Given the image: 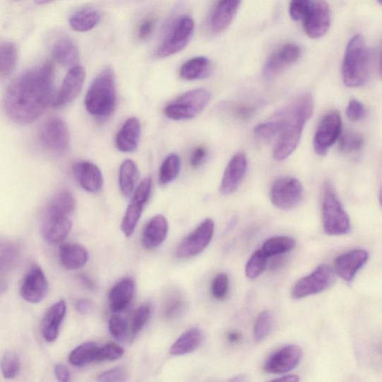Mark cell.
Returning a JSON list of instances; mask_svg holds the SVG:
<instances>
[{"label": "cell", "mask_w": 382, "mask_h": 382, "mask_svg": "<svg viewBox=\"0 0 382 382\" xmlns=\"http://www.w3.org/2000/svg\"><path fill=\"white\" fill-rule=\"evenodd\" d=\"M109 332L112 337L117 340H123L128 334V324L125 319L121 317H113L109 322Z\"/></svg>", "instance_id": "obj_47"}, {"label": "cell", "mask_w": 382, "mask_h": 382, "mask_svg": "<svg viewBox=\"0 0 382 382\" xmlns=\"http://www.w3.org/2000/svg\"><path fill=\"white\" fill-rule=\"evenodd\" d=\"M296 246V241L287 236L273 237L263 243L261 248L268 258L278 256L290 251Z\"/></svg>", "instance_id": "obj_35"}, {"label": "cell", "mask_w": 382, "mask_h": 382, "mask_svg": "<svg viewBox=\"0 0 382 382\" xmlns=\"http://www.w3.org/2000/svg\"><path fill=\"white\" fill-rule=\"evenodd\" d=\"M101 13L92 8L78 11L69 19L71 28L76 32H85L96 28L101 20Z\"/></svg>", "instance_id": "obj_32"}, {"label": "cell", "mask_w": 382, "mask_h": 382, "mask_svg": "<svg viewBox=\"0 0 382 382\" xmlns=\"http://www.w3.org/2000/svg\"><path fill=\"white\" fill-rule=\"evenodd\" d=\"M304 189L296 178L285 177L275 180L270 190L271 202L282 210L292 209L303 199Z\"/></svg>", "instance_id": "obj_10"}, {"label": "cell", "mask_w": 382, "mask_h": 382, "mask_svg": "<svg viewBox=\"0 0 382 382\" xmlns=\"http://www.w3.org/2000/svg\"><path fill=\"white\" fill-rule=\"evenodd\" d=\"M203 339L204 335L201 329L192 328L175 341L169 350V353L175 357L189 354L201 345Z\"/></svg>", "instance_id": "obj_31"}, {"label": "cell", "mask_w": 382, "mask_h": 382, "mask_svg": "<svg viewBox=\"0 0 382 382\" xmlns=\"http://www.w3.org/2000/svg\"><path fill=\"white\" fill-rule=\"evenodd\" d=\"M127 372L123 367H116L108 371L102 373L98 376L99 381L117 382L125 381L127 378Z\"/></svg>", "instance_id": "obj_49"}, {"label": "cell", "mask_w": 382, "mask_h": 382, "mask_svg": "<svg viewBox=\"0 0 382 382\" xmlns=\"http://www.w3.org/2000/svg\"><path fill=\"white\" fill-rule=\"evenodd\" d=\"M275 381H285V382H297L299 381V378L296 375H287L282 377L275 378Z\"/></svg>", "instance_id": "obj_56"}, {"label": "cell", "mask_w": 382, "mask_h": 382, "mask_svg": "<svg viewBox=\"0 0 382 382\" xmlns=\"http://www.w3.org/2000/svg\"><path fill=\"white\" fill-rule=\"evenodd\" d=\"M269 258L261 249L257 250L247 261L245 273L249 280H256L265 271L268 265Z\"/></svg>", "instance_id": "obj_37"}, {"label": "cell", "mask_w": 382, "mask_h": 382, "mask_svg": "<svg viewBox=\"0 0 382 382\" xmlns=\"http://www.w3.org/2000/svg\"><path fill=\"white\" fill-rule=\"evenodd\" d=\"M311 4V0H292L290 4V16L295 21L304 20Z\"/></svg>", "instance_id": "obj_46"}, {"label": "cell", "mask_w": 382, "mask_h": 382, "mask_svg": "<svg viewBox=\"0 0 382 382\" xmlns=\"http://www.w3.org/2000/svg\"><path fill=\"white\" fill-rule=\"evenodd\" d=\"M212 73L213 64L204 56L191 59L184 63L180 69L181 78L187 81L203 80Z\"/></svg>", "instance_id": "obj_30"}, {"label": "cell", "mask_w": 382, "mask_h": 382, "mask_svg": "<svg viewBox=\"0 0 382 382\" xmlns=\"http://www.w3.org/2000/svg\"><path fill=\"white\" fill-rule=\"evenodd\" d=\"M151 191V178L144 179L136 190L122 221L121 229L126 237L133 234L144 207L150 199Z\"/></svg>", "instance_id": "obj_13"}, {"label": "cell", "mask_w": 382, "mask_h": 382, "mask_svg": "<svg viewBox=\"0 0 382 382\" xmlns=\"http://www.w3.org/2000/svg\"><path fill=\"white\" fill-rule=\"evenodd\" d=\"M241 333L237 331H231L227 334V340L229 342H232V344L239 342L241 340Z\"/></svg>", "instance_id": "obj_55"}, {"label": "cell", "mask_w": 382, "mask_h": 382, "mask_svg": "<svg viewBox=\"0 0 382 382\" xmlns=\"http://www.w3.org/2000/svg\"><path fill=\"white\" fill-rule=\"evenodd\" d=\"M314 112V100L309 94L297 98L278 115L281 129L273 151L275 160L283 161L297 148L302 131Z\"/></svg>", "instance_id": "obj_2"}, {"label": "cell", "mask_w": 382, "mask_h": 382, "mask_svg": "<svg viewBox=\"0 0 382 382\" xmlns=\"http://www.w3.org/2000/svg\"><path fill=\"white\" fill-rule=\"evenodd\" d=\"M273 327V315L270 311L261 312L254 326V338L256 342L265 340L270 334Z\"/></svg>", "instance_id": "obj_39"}, {"label": "cell", "mask_w": 382, "mask_h": 382, "mask_svg": "<svg viewBox=\"0 0 382 382\" xmlns=\"http://www.w3.org/2000/svg\"><path fill=\"white\" fill-rule=\"evenodd\" d=\"M124 354V350L114 342H109L103 347H99L97 354V362H114L121 359Z\"/></svg>", "instance_id": "obj_44"}, {"label": "cell", "mask_w": 382, "mask_h": 382, "mask_svg": "<svg viewBox=\"0 0 382 382\" xmlns=\"http://www.w3.org/2000/svg\"><path fill=\"white\" fill-rule=\"evenodd\" d=\"M20 359L15 351H7L0 361V369L4 378L12 379L16 378L20 371Z\"/></svg>", "instance_id": "obj_40"}, {"label": "cell", "mask_w": 382, "mask_h": 382, "mask_svg": "<svg viewBox=\"0 0 382 382\" xmlns=\"http://www.w3.org/2000/svg\"><path fill=\"white\" fill-rule=\"evenodd\" d=\"M55 375L59 381L67 382L71 380L68 369L62 364H58L55 366Z\"/></svg>", "instance_id": "obj_54"}, {"label": "cell", "mask_w": 382, "mask_h": 382, "mask_svg": "<svg viewBox=\"0 0 382 382\" xmlns=\"http://www.w3.org/2000/svg\"><path fill=\"white\" fill-rule=\"evenodd\" d=\"M281 129V121L280 117L275 116L270 121L258 124L255 128V133L263 139H271L280 135Z\"/></svg>", "instance_id": "obj_43"}, {"label": "cell", "mask_w": 382, "mask_h": 382, "mask_svg": "<svg viewBox=\"0 0 382 382\" xmlns=\"http://www.w3.org/2000/svg\"><path fill=\"white\" fill-rule=\"evenodd\" d=\"M372 70V55L362 35H354L349 42L342 74L345 84L350 88L365 85Z\"/></svg>", "instance_id": "obj_3"}, {"label": "cell", "mask_w": 382, "mask_h": 382, "mask_svg": "<svg viewBox=\"0 0 382 382\" xmlns=\"http://www.w3.org/2000/svg\"><path fill=\"white\" fill-rule=\"evenodd\" d=\"M340 150L342 153H352L359 151L364 145L363 137L354 131H347L340 134Z\"/></svg>", "instance_id": "obj_42"}, {"label": "cell", "mask_w": 382, "mask_h": 382, "mask_svg": "<svg viewBox=\"0 0 382 382\" xmlns=\"http://www.w3.org/2000/svg\"><path fill=\"white\" fill-rule=\"evenodd\" d=\"M49 284L43 270L37 266H32L24 275L20 285L22 298L32 304L41 302L47 297Z\"/></svg>", "instance_id": "obj_17"}, {"label": "cell", "mask_w": 382, "mask_h": 382, "mask_svg": "<svg viewBox=\"0 0 382 382\" xmlns=\"http://www.w3.org/2000/svg\"><path fill=\"white\" fill-rule=\"evenodd\" d=\"M156 25V20L153 17L144 19L138 26V37L141 41L148 40L153 33Z\"/></svg>", "instance_id": "obj_51"}, {"label": "cell", "mask_w": 382, "mask_h": 382, "mask_svg": "<svg viewBox=\"0 0 382 382\" xmlns=\"http://www.w3.org/2000/svg\"><path fill=\"white\" fill-rule=\"evenodd\" d=\"M81 282L89 289L93 290L95 287V283L87 275H80Z\"/></svg>", "instance_id": "obj_57"}, {"label": "cell", "mask_w": 382, "mask_h": 382, "mask_svg": "<svg viewBox=\"0 0 382 382\" xmlns=\"http://www.w3.org/2000/svg\"><path fill=\"white\" fill-rule=\"evenodd\" d=\"M76 309L81 314H88L94 311V304L90 300L83 299L76 302Z\"/></svg>", "instance_id": "obj_53"}, {"label": "cell", "mask_w": 382, "mask_h": 382, "mask_svg": "<svg viewBox=\"0 0 382 382\" xmlns=\"http://www.w3.org/2000/svg\"><path fill=\"white\" fill-rule=\"evenodd\" d=\"M341 129V117L338 111H331L324 115L314 138L315 153L321 156L326 155L339 138Z\"/></svg>", "instance_id": "obj_11"}, {"label": "cell", "mask_w": 382, "mask_h": 382, "mask_svg": "<svg viewBox=\"0 0 382 382\" xmlns=\"http://www.w3.org/2000/svg\"><path fill=\"white\" fill-rule=\"evenodd\" d=\"M151 309L148 306H143L137 309L133 321V333L138 334L150 319Z\"/></svg>", "instance_id": "obj_48"}, {"label": "cell", "mask_w": 382, "mask_h": 382, "mask_svg": "<svg viewBox=\"0 0 382 382\" xmlns=\"http://www.w3.org/2000/svg\"><path fill=\"white\" fill-rule=\"evenodd\" d=\"M59 258L64 268L74 270L80 269L86 265L88 260V253L82 245L67 243L61 246Z\"/></svg>", "instance_id": "obj_29"}, {"label": "cell", "mask_w": 382, "mask_h": 382, "mask_svg": "<svg viewBox=\"0 0 382 382\" xmlns=\"http://www.w3.org/2000/svg\"><path fill=\"white\" fill-rule=\"evenodd\" d=\"M39 138L44 148L56 155L67 153L70 148L68 126L59 117L49 118L42 126Z\"/></svg>", "instance_id": "obj_9"}, {"label": "cell", "mask_w": 382, "mask_h": 382, "mask_svg": "<svg viewBox=\"0 0 382 382\" xmlns=\"http://www.w3.org/2000/svg\"><path fill=\"white\" fill-rule=\"evenodd\" d=\"M117 93L114 72L104 69L92 83L85 100L87 111L100 119L112 114L116 108Z\"/></svg>", "instance_id": "obj_4"}, {"label": "cell", "mask_w": 382, "mask_h": 382, "mask_svg": "<svg viewBox=\"0 0 382 382\" xmlns=\"http://www.w3.org/2000/svg\"><path fill=\"white\" fill-rule=\"evenodd\" d=\"M302 49L297 44H289L276 50L263 67V75L270 80L291 68L300 58Z\"/></svg>", "instance_id": "obj_16"}, {"label": "cell", "mask_w": 382, "mask_h": 382, "mask_svg": "<svg viewBox=\"0 0 382 382\" xmlns=\"http://www.w3.org/2000/svg\"><path fill=\"white\" fill-rule=\"evenodd\" d=\"M368 260L364 249H353L339 256L335 263V273L342 280L352 282Z\"/></svg>", "instance_id": "obj_20"}, {"label": "cell", "mask_w": 382, "mask_h": 382, "mask_svg": "<svg viewBox=\"0 0 382 382\" xmlns=\"http://www.w3.org/2000/svg\"><path fill=\"white\" fill-rule=\"evenodd\" d=\"M347 114L351 121H361L366 114L364 105L357 100H352L348 105Z\"/></svg>", "instance_id": "obj_50"}, {"label": "cell", "mask_w": 382, "mask_h": 382, "mask_svg": "<svg viewBox=\"0 0 382 382\" xmlns=\"http://www.w3.org/2000/svg\"><path fill=\"white\" fill-rule=\"evenodd\" d=\"M207 156V151L203 147L195 148L191 155L190 162L193 168L200 167L205 162Z\"/></svg>", "instance_id": "obj_52"}, {"label": "cell", "mask_w": 382, "mask_h": 382, "mask_svg": "<svg viewBox=\"0 0 382 382\" xmlns=\"http://www.w3.org/2000/svg\"><path fill=\"white\" fill-rule=\"evenodd\" d=\"M99 347L94 342H86L74 349L69 355L70 363L78 367L97 362Z\"/></svg>", "instance_id": "obj_33"}, {"label": "cell", "mask_w": 382, "mask_h": 382, "mask_svg": "<svg viewBox=\"0 0 382 382\" xmlns=\"http://www.w3.org/2000/svg\"><path fill=\"white\" fill-rule=\"evenodd\" d=\"M214 232V221L212 219L205 220L180 244L177 250V256L186 258L201 254L212 241Z\"/></svg>", "instance_id": "obj_12"}, {"label": "cell", "mask_w": 382, "mask_h": 382, "mask_svg": "<svg viewBox=\"0 0 382 382\" xmlns=\"http://www.w3.org/2000/svg\"><path fill=\"white\" fill-rule=\"evenodd\" d=\"M331 25V11L326 0H315L303 20V28L312 39L323 37Z\"/></svg>", "instance_id": "obj_14"}, {"label": "cell", "mask_w": 382, "mask_h": 382, "mask_svg": "<svg viewBox=\"0 0 382 382\" xmlns=\"http://www.w3.org/2000/svg\"><path fill=\"white\" fill-rule=\"evenodd\" d=\"M194 32V22L187 16L178 18L168 30L156 55L167 58L179 54L187 47Z\"/></svg>", "instance_id": "obj_7"}, {"label": "cell", "mask_w": 382, "mask_h": 382, "mask_svg": "<svg viewBox=\"0 0 382 382\" xmlns=\"http://www.w3.org/2000/svg\"><path fill=\"white\" fill-rule=\"evenodd\" d=\"M181 160L179 155L172 154L165 160L160 168V181L163 186L174 181L180 173Z\"/></svg>", "instance_id": "obj_38"}, {"label": "cell", "mask_w": 382, "mask_h": 382, "mask_svg": "<svg viewBox=\"0 0 382 382\" xmlns=\"http://www.w3.org/2000/svg\"><path fill=\"white\" fill-rule=\"evenodd\" d=\"M67 312V305L64 300H60L52 305L46 312L42 323V335L49 342L57 340L61 326Z\"/></svg>", "instance_id": "obj_23"}, {"label": "cell", "mask_w": 382, "mask_h": 382, "mask_svg": "<svg viewBox=\"0 0 382 382\" xmlns=\"http://www.w3.org/2000/svg\"><path fill=\"white\" fill-rule=\"evenodd\" d=\"M52 56L64 67L72 68L80 60V52L68 36L58 35L50 43Z\"/></svg>", "instance_id": "obj_24"}, {"label": "cell", "mask_w": 382, "mask_h": 382, "mask_svg": "<svg viewBox=\"0 0 382 382\" xmlns=\"http://www.w3.org/2000/svg\"><path fill=\"white\" fill-rule=\"evenodd\" d=\"M54 65L47 61L15 78L3 100L4 110L9 119L21 126L37 121L54 102Z\"/></svg>", "instance_id": "obj_1"}, {"label": "cell", "mask_w": 382, "mask_h": 382, "mask_svg": "<svg viewBox=\"0 0 382 382\" xmlns=\"http://www.w3.org/2000/svg\"><path fill=\"white\" fill-rule=\"evenodd\" d=\"M138 177V168L133 161L126 160L122 164L120 169V187L125 196L133 194Z\"/></svg>", "instance_id": "obj_34"}, {"label": "cell", "mask_w": 382, "mask_h": 382, "mask_svg": "<svg viewBox=\"0 0 382 382\" xmlns=\"http://www.w3.org/2000/svg\"><path fill=\"white\" fill-rule=\"evenodd\" d=\"M169 225L167 220L162 215L152 218L145 227L142 236V245L148 249L160 246L166 239Z\"/></svg>", "instance_id": "obj_26"}, {"label": "cell", "mask_w": 382, "mask_h": 382, "mask_svg": "<svg viewBox=\"0 0 382 382\" xmlns=\"http://www.w3.org/2000/svg\"><path fill=\"white\" fill-rule=\"evenodd\" d=\"M241 3V0H219L209 19L210 30L215 34L227 30L236 16Z\"/></svg>", "instance_id": "obj_22"}, {"label": "cell", "mask_w": 382, "mask_h": 382, "mask_svg": "<svg viewBox=\"0 0 382 382\" xmlns=\"http://www.w3.org/2000/svg\"><path fill=\"white\" fill-rule=\"evenodd\" d=\"M85 80V71L81 66L77 65L71 68L52 103V107L61 109L73 102L80 95Z\"/></svg>", "instance_id": "obj_15"}, {"label": "cell", "mask_w": 382, "mask_h": 382, "mask_svg": "<svg viewBox=\"0 0 382 382\" xmlns=\"http://www.w3.org/2000/svg\"><path fill=\"white\" fill-rule=\"evenodd\" d=\"M210 97L212 95L206 89L190 90L169 103L165 109V114L174 121L193 119L205 109Z\"/></svg>", "instance_id": "obj_6"}, {"label": "cell", "mask_w": 382, "mask_h": 382, "mask_svg": "<svg viewBox=\"0 0 382 382\" xmlns=\"http://www.w3.org/2000/svg\"><path fill=\"white\" fill-rule=\"evenodd\" d=\"M73 173L81 187L90 193L99 192L103 186V177L100 168L88 162H80L73 166Z\"/></svg>", "instance_id": "obj_25"}, {"label": "cell", "mask_w": 382, "mask_h": 382, "mask_svg": "<svg viewBox=\"0 0 382 382\" xmlns=\"http://www.w3.org/2000/svg\"><path fill=\"white\" fill-rule=\"evenodd\" d=\"M141 124L136 117H131L124 124L116 138V146L124 153L134 152L140 141Z\"/></svg>", "instance_id": "obj_27"}, {"label": "cell", "mask_w": 382, "mask_h": 382, "mask_svg": "<svg viewBox=\"0 0 382 382\" xmlns=\"http://www.w3.org/2000/svg\"><path fill=\"white\" fill-rule=\"evenodd\" d=\"M335 279L334 270L330 266L322 265L297 282L292 289V296L295 299H300L320 294L330 288Z\"/></svg>", "instance_id": "obj_8"}, {"label": "cell", "mask_w": 382, "mask_h": 382, "mask_svg": "<svg viewBox=\"0 0 382 382\" xmlns=\"http://www.w3.org/2000/svg\"><path fill=\"white\" fill-rule=\"evenodd\" d=\"M73 227L72 217L43 214L42 234L49 244H59L68 238Z\"/></svg>", "instance_id": "obj_19"}, {"label": "cell", "mask_w": 382, "mask_h": 382, "mask_svg": "<svg viewBox=\"0 0 382 382\" xmlns=\"http://www.w3.org/2000/svg\"><path fill=\"white\" fill-rule=\"evenodd\" d=\"M302 359V350L297 345L285 346L274 352L265 364V371L273 375L287 374L294 370Z\"/></svg>", "instance_id": "obj_18"}, {"label": "cell", "mask_w": 382, "mask_h": 382, "mask_svg": "<svg viewBox=\"0 0 382 382\" xmlns=\"http://www.w3.org/2000/svg\"><path fill=\"white\" fill-rule=\"evenodd\" d=\"M229 280L226 273H218L212 284V294L213 297L222 300L227 297L229 292Z\"/></svg>", "instance_id": "obj_45"}, {"label": "cell", "mask_w": 382, "mask_h": 382, "mask_svg": "<svg viewBox=\"0 0 382 382\" xmlns=\"http://www.w3.org/2000/svg\"><path fill=\"white\" fill-rule=\"evenodd\" d=\"M52 1H54V0H35V4L39 6L46 5Z\"/></svg>", "instance_id": "obj_58"}, {"label": "cell", "mask_w": 382, "mask_h": 382, "mask_svg": "<svg viewBox=\"0 0 382 382\" xmlns=\"http://www.w3.org/2000/svg\"><path fill=\"white\" fill-rule=\"evenodd\" d=\"M184 300L181 295L177 292L169 294L164 302L162 314L167 319H174L181 312Z\"/></svg>", "instance_id": "obj_41"}, {"label": "cell", "mask_w": 382, "mask_h": 382, "mask_svg": "<svg viewBox=\"0 0 382 382\" xmlns=\"http://www.w3.org/2000/svg\"><path fill=\"white\" fill-rule=\"evenodd\" d=\"M378 2L381 4V0H378Z\"/></svg>", "instance_id": "obj_59"}, {"label": "cell", "mask_w": 382, "mask_h": 382, "mask_svg": "<svg viewBox=\"0 0 382 382\" xmlns=\"http://www.w3.org/2000/svg\"><path fill=\"white\" fill-rule=\"evenodd\" d=\"M18 61V49L15 44H0V76H9L15 71Z\"/></svg>", "instance_id": "obj_36"}, {"label": "cell", "mask_w": 382, "mask_h": 382, "mask_svg": "<svg viewBox=\"0 0 382 382\" xmlns=\"http://www.w3.org/2000/svg\"><path fill=\"white\" fill-rule=\"evenodd\" d=\"M322 209L323 229L327 234L339 236L350 232V219L328 182L324 186Z\"/></svg>", "instance_id": "obj_5"}, {"label": "cell", "mask_w": 382, "mask_h": 382, "mask_svg": "<svg viewBox=\"0 0 382 382\" xmlns=\"http://www.w3.org/2000/svg\"><path fill=\"white\" fill-rule=\"evenodd\" d=\"M246 156L243 153L235 154L228 164L221 181L220 192L229 195L238 189L246 172Z\"/></svg>", "instance_id": "obj_21"}, {"label": "cell", "mask_w": 382, "mask_h": 382, "mask_svg": "<svg viewBox=\"0 0 382 382\" xmlns=\"http://www.w3.org/2000/svg\"><path fill=\"white\" fill-rule=\"evenodd\" d=\"M134 293L135 283L133 280L127 278L117 283L109 295L110 309L113 312L125 310L133 300Z\"/></svg>", "instance_id": "obj_28"}]
</instances>
